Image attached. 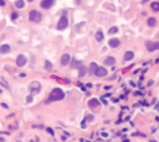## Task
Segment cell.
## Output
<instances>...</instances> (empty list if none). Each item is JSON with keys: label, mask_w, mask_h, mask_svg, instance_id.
<instances>
[{"label": "cell", "mask_w": 159, "mask_h": 142, "mask_svg": "<svg viewBox=\"0 0 159 142\" xmlns=\"http://www.w3.org/2000/svg\"><path fill=\"white\" fill-rule=\"evenodd\" d=\"M70 25V20H68V12L67 11H63L60 20L57 21V25H56V28L58 31H65L66 28L68 27Z\"/></svg>", "instance_id": "obj_1"}, {"label": "cell", "mask_w": 159, "mask_h": 142, "mask_svg": "<svg viewBox=\"0 0 159 142\" xmlns=\"http://www.w3.org/2000/svg\"><path fill=\"white\" fill-rule=\"evenodd\" d=\"M62 99H65V93H63V90L60 89V88L52 89V91L50 93V95H49V102L60 101V100H62Z\"/></svg>", "instance_id": "obj_2"}, {"label": "cell", "mask_w": 159, "mask_h": 142, "mask_svg": "<svg viewBox=\"0 0 159 142\" xmlns=\"http://www.w3.org/2000/svg\"><path fill=\"white\" fill-rule=\"evenodd\" d=\"M29 21L30 22H34V23H39L41 20H42V14L39 11V10H30L29 12Z\"/></svg>", "instance_id": "obj_3"}, {"label": "cell", "mask_w": 159, "mask_h": 142, "mask_svg": "<svg viewBox=\"0 0 159 142\" xmlns=\"http://www.w3.org/2000/svg\"><path fill=\"white\" fill-rule=\"evenodd\" d=\"M56 0H41L40 1V7L42 10H50L52 6L55 5Z\"/></svg>", "instance_id": "obj_4"}, {"label": "cell", "mask_w": 159, "mask_h": 142, "mask_svg": "<svg viewBox=\"0 0 159 142\" xmlns=\"http://www.w3.org/2000/svg\"><path fill=\"white\" fill-rule=\"evenodd\" d=\"M29 90L32 93V95H36L41 90V85H40L39 82H31L30 85H29Z\"/></svg>", "instance_id": "obj_5"}, {"label": "cell", "mask_w": 159, "mask_h": 142, "mask_svg": "<svg viewBox=\"0 0 159 142\" xmlns=\"http://www.w3.org/2000/svg\"><path fill=\"white\" fill-rule=\"evenodd\" d=\"M15 63H16L17 67H25L26 63H28V57L25 54H19L15 59Z\"/></svg>", "instance_id": "obj_6"}, {"label": "cell", "mask_w": 159, "mask_h": 142, "mask_svg": "<svg viewBox=\"0 0 159 142\" xmlns=\"http://www.w3.org/2000/svg\"><path fill=\"white\" fill-rule=\"evenodd\" d=\"M70 62H71V56L68 53H63L62 56H61V59H60V64L62 67H66V66L70 64Z\"/></svg>", "instance_id": "obj_7"}, {"label": "cell", "mask_w": 159, "mask_h": 142, "mask_svg": "<svg viewBox=\"0 0 159 142\" xmlns=\"http://www.w3.org/2000/svg\"><path fill=\"white\" fill-rule=\"evenodd\" d=\"M108 74V70L104 67H101V66H98V68H97L96 73H95V75L96 77H98V78H103V77H107Z\"/></svg>", "instance_id": "obj_8"}, {"label": "cell", "mask_w": 159, "mask_h": 142, "mask_svg": "<svg viewBox=\"0 0 159 142\" xmlns=\"http://www.w3.org/2000/svg\"><path fill=\"white\" fill-rule=\"evenodd\" d=\"M108 46L111 48H118L119 46H121V41L117 37H112V38H109V41H108Z\"/></svg>", "instance_id": "obj_9"}, {"label": "cell", "mask_w": 159, "mask_h": 142, "mask_svg": "<svg viewBox=\"0 0 159 142\" xmlns=\"http://www.w3.org/2000/svg\"><path fill=\"white\" fill-rule=\"evenodd\" d=\"M134 59V52L133 51H127L124 52V56H123V62H131Z\"/></svg>", "instance_id": "obj_10"}, {"label": "cell", "mask_w": 159, "mask_h": 142, "mask_svg": "<svg viewBox=\"0 0 159 142\" xmlns=\"http://www.w3.org/2000/svg\"><path fill=\"white\" fill-rule=\"evenodd\" d=\"M103 64L104 66H114L116 64V58L113 56H107L103 59Z\"/></svg>", "instance_id": "obj_11"}, {"label": "cell", "mask_w": 159, "mask_h": 142, "mask_svg": "<svg viewBox=\"0 0 159 142\" xmlns=\"http://www.w3.org/2000/svg\"><path fill=\"white\" fill-rule=\"evenodd\" d=\"M10 51H11V47H10V45L4 43V45L0 46V54H8V53H10Z\"/></svg>", "instance_id": "obj_12"}, {"label": "cell", "mask_w": 159, "mask_h": 142, "mask_svg": "<svg viewBox=\"0 0 159 142\" xmlns=\"http://www.w3.org/2000/svg\"><path fill=\"white\" fill-rule=\"evenodd\" d=\"M97 68H98V64H97L96 62L90 63V66H88V74H90V75H95Z\"/></svg>", "instance_id": "obj_13"}, {"label": "cell", "mask_w": 159, "mask_h": 142, "mask_svg": "<svg viewBox=\"0 0 159 142\" xmlns=\"http://www.w3.org/2000/svg\"><path fill=\"white\" fill-rule=\"evenodd\" d=\"M147 25L149 27H155L157 25H158V20L155 19V17H148L147 19Z\"/></svg>", "instance_id": "obj_14"}, {"label": "cell", "mask_w": 159, "mask_h": 142, "mask_svg": "<svg viewBox=\"0 0 159 142\" xmlns=\"http://www.w3.org/2000/svg\"><path fill=\"white\" fill-rule=\"evenodd\" d=\"M95 38H96L97 42H102L103 40H104V34H103L102 30H98L96 32V35H95Z\"/></svg>", "instance_id": "obj_15"}, {"label": "cell", "mask_w": 159, "mask_h": 142, "mask_svg": "<svg viewBox=\"0 0 159 142\" xmlns=\"http://www.w3.org/2000/svg\"><path fill=\"white\" fill-rule=\"evenodd\" d=\"M14 6L19 9V10H21L25 7V1L24 0H15V3H14Z\"/></svg>", "instance_id": "obj_16"}, {"label": "cell", "mask_w": 159, "mask_h": 142, "mask_svg": "<svg viewBox=\"0 0 159 142\" xmlns=\"http://www.w3.org/2000/svg\"><path fill=\"white\" fill-rule=\"evenodd\" d=\"M88 105H90V108L91 109L98 108V106H100V101H98L97 99H91V100L88 101Z\"/></svg>", "instance_id": "obj_17"}, {"label": "cell", "mask_w": 159, "mask_h": 142, "mask_svg": "<svg viewBox=\"0 0 159 142\" xmlns=\"http://www.w3.org/2000/svg\"><path fill=\"white\" fill-rule=\"evenodd\" d=\"M145 48H147L148 52H154L153 41H147V42H145Z\"/></svg>", "instance_id": "obj_18"}, {"label": "cell", "mask_w": 159, "mask_h": 142, "mask_svg": "<svg viewBox=\"0 0 159 142\" xmlns=\"http://www.w3.org/2000/svg\"><path fill=\"white\" fill-rule=\"evenodd\" d=\"M150 9L154 12H159V1H154L150 4Z\"/></svg>", "instance_id": "obj_19"}, {"label": "cell", "mask_w": 159, "mask_h": 142, "mask_svg": "<svg viewBox=\"0 0 159 142\" xmlns=\"http://www.w3.org/2000/svg\"><path fill=\"white\" fill-rule=\"evenodd\" d=\"M86 73H87V68H86L85 66H81L78 68V75L80 77H85Z\"/></svg>", "instance_id": "obj_20"}, {"label": "cell", "mask_w": 159, "mask_h": 142, "mask_svg": "<svg viewBox=\"0 0 159 142\" xmlns=\"http://www.w3.org/2000/svg\"><path fill=\"white\" fill-rule=\"evenodd\" d=\"M71 64H72V66H71V68H77V69H78L80 67L82 66V64H81V63H80L76 59V58H75V59H72V62H71Z\"/></svg>", "instance_id": "obj_21"}, {"label": "cell", "mask_w": 159, "mask_h": 142, "mask_svg": "<svg viewBox=\"0 0 159 142\" xmlns=\"http://www.w3.org/2000/svg\"><path fill=\"white\" fill-rule=\"evenodd\" d=\"M44 68L46 69V70H52V63L50 62V61H45V64H44Z\"/></svg>", "instance_id": "obj_22"}, {"label": "cell", "mask_w": 159, "mask_h": 142, "mask_svg": "<svg viewBox=\"0 0 159 142\" xmlns=\"http://www.w3.org/2000/svg\"><path fill=\"white\" fill-rule=\"evenodd\" d=\"M118 32V27L117 26H113V27L109 28V31H108V34L109 35H113V34H117Z\"/></svg>", "instance_id": "obj_23"}, {"label": "cell", "mask_w": 159, "mask_h": 142, "mask_svg": "<svg viewBox=\"0 0 159 142\" xmlns=\"http://www.w3.org/2000/svg\"><path fill=\"white\" fill-rule=\"evenodd\" d=\"M32 100H34V95H32V94H31V95H29V97L26 98V102H28V104L32 102Z\"/></svg>", "instance_id": "obj_24"}, {"label": "cell", "mask_w": 159, "mask_h": 142, "mask_svg": "<svg viewBox=\"0 0 159 142\" xmlns=\"http://www.w3.org/2000/svg\"><path fill=\"white\" fill-rule=\"evenodd\" d=\"M11 19L14 20V21H15V20H17V19H19V14H17V12H12V14H11Z\"/></svg>", "instance_id": "obj_25"}, {"label": "cell", "mask_w": 159, "mask_h": 142, "mask_svg": "<svg viewBox=\"0 0 159 142\" xmlns=\"http://www.w3.org/2000/svg\"><path fill=\"white\" fill-rule=\"evenodd\" d=\"M153 45H154V52L158 51L159 50V42L158 41H155V42H153Z\"/></svg>", "instance_id": "obj_26"}, {"label": "cell", "mask_w": 159, "mask_h": 142, "mask_svg": "<svg viewBox=\"0 0 159 142\" xmlns=\"http://www.w3.org/2000/svg\"><path fill=\"white\" fill-rule=\"evenodd\" d=\"M5 5H6L5 0H0V6H5Z\"/></svg>", "instance_id": "obj_27"}, {"label": "cell", "mask_w": 159, "mask_h": 142, "mask_svg": "<svg viewBox=\"0 0 159 142\" xmlns=\"http://www.w3.org/2000/svg\"><path fill=\"white\" fill-rule=\"evenodd\" d=\"M20 77H21V78H25V77H26V74H25V73H21V74H20Z\"/></svg>", "instance_id": "obj_28"}, {"label": "cell", "mask_w": 159, "mask_h": 142, "mask_svg": "<svg viewBox=\"0 0 159 142\" xmlns=\"http://www.w3.org/2000/svg\"><path fill=\"white\" fill-rule=\"evenodd\" d=\"M75 3H76V4L78 5V4H81V0H75Z\"/></svg>", "instance_id": "obj_29"}, {"label": "cell", "mask_w": 159, "mask_h": 142, "mask_svg": "<svg viewBox=\"0 0 159 142\" xmlns=\"http://www.w3.org/2000/svg\"><path fill=\"white\" fill-rule=\"evenodd\" d=\"M28 1H30V3H31V1H34V0H28Z\"/></svg>", "instance_id": "obj_30"}, {"label": "cell", "mask_w": 159, "mask_h": 142, "mask_svg": "<svg viewBox=\"0 0 159 142\" xmlns=\"http://www.w3.org/2000/svg\"><path fill=\"white\" fill-rule=\"evenodd\" d=\"M143 1H144V3H145V1H149V0H143Z\"/></svg>", "instance_id": "obj_31"}, {"label": "cell", "mask_w": 159, "mask_h": 142, "mask_svg": "<svg viewBox=\"0 0 159 142\" xmlns=\"http://www.w3.org/2000/svg\"><path fill=\"white\" fill-rule=\"evenodd\" d=\"M150 142H157V141H150Z\"/></svg>", "instance_id": "obj_32"}]
</instances>
